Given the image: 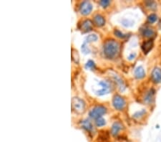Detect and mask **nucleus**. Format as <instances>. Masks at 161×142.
<instances>
[{"instance_id":"obj_1","label":"nucleus","mask_w":161,"mask_h":142,"mask_svg":"<svg viewBox=\"0 0 161 142\" xmlns=\"http://www.w3.org/2000/svg\"><path fill=\"white\" fill-rule=\"evenodd\" d=\"M120 44L114 40H109L103 45V52L105 57L108 59H114L120 53Z\"/></svg>"},{"instance_id":"obj_2","label":"nucleus","mask_w":161,"mask_h":142,"mask_svg":"<svg viewBox=\"0 0 161 142\" xmlns=\"http://www.w3.org/2000/svg\"><path fill=\"white\" fill-rule=\"evenodd\" d=\"M85 103L83 100L79 99V98H73L72 100V108L75 112L78 113H83L85 111Z\"/></svg>"},{"instance_id":"obj_3","label":"nucleus","mask_w":161,"mask_h":142,"mask_svg":"<svg viewBox=\"0 0 161 142\" xmlns=\"http://www.w3.org/2000/svg\"><path fill=\"white\" fill-rule=\"evenodd\" d=\"M107 109L103 106H96L93 108L89 112V116L92 119H97L99 118L102 117V115H104L106 113Z\"/></svg>"},{"instance_id":"obj_4","label":"nucleus","mask_w":161,"mask_h":142,"mask_svg":"<svg viewBox=\"0 0 161 142\" xmlns=\"http://www.w3.org/2000/svg\"><path fill=\"white\" fill-rule=\"evenodd\" d=\"M112 104L115 109L118 110V111H122L125 107L126 102H125V99L122 96H120V95H115L113 97Z\"/></svg>"},{"instance_id":"obj_5","label":"nucleus","mask_w":161,"mask_h":142,"mask_svg":"<svg viewBox=\"0 0 161 142\" xmlns=\"http://www.w3.org/2000/svg\"><path fill=\"white\" fill-rule=\"evenodd\" d=\"M92 10V5L89 2L85 1L81 3L80 7H79V11L80 13L83 15H87L90 14Z\"/></svg>"},{"instance_id":"obj_6","label":"nucleus","mask_w":161,"mask_h":142,"mask_svg":"<svg viewBox=\"0 0 161 142\" xmlns=\"http://www.w3.org/2000/svg\"><path fill=\"white\" fill-rule=\"evenodd\" d=\"M122 129H123V125L122 123L119 121H115L112 125V127H111L110 129L111 135L113 136V137H117V136H118L119 133H120L121 130Z\"/></svg>"},{"instance_id":"obj_7","label":"nucleus","mask_w":161,"mask_h":142,"mask_svg":"<svg viewBox=\"0 0 161 142\" xmlns=\"http://www.w3.org/2000/svg\"><path fill=\"white\" fill-rule=\"evenodd\" d=\"M151 78L156 83H161V69L159 68H155L151 74Z\"/></svg>"},{"instance_id":"obj_8","label":"nucleus","mask_w":161,"mask_h":142,"mask_svg":"<svg viewBox=\"0 0 161 142\" xmlns=\"http://www.w3.org/2000/svg\"><path fill=\"white\" fill-rule=\"evenodd\" d=\"M81 126L82 129H84L85 131H87L89 133H92L94 131V127H93L92 123H91L89 120H84L81 122Z\"/></svg>"},{"instance_id":"obj_9","label":"nucleus","mask_w":161,"mask_h":142,"mask_svg":"<svg viewBox=\"0 0 161 142\" xmlns=\"http://www.w3.org/2000/svg\"><path fill=\"white\" fill-rule=\"evenodd\" d=\"M142 35L148 38H152L156 36V32H155L152 28L150 27H145L142 29Z\"/></svg>"},{"instance_id":"obj_10","label":"nucleus","mask_w":161,"mask_h":142,"mask_svg":"<svg viewBox=\"0 0 161 142\" xmlns=\"http://www.w3.org/2000/svg\"><path fill=\"white\" fill-rule=\"evenodd\" d=\"M134 75L137 79H142L146 76V72H145V70L142 66H139L135 70Z\"/></svg>"},{"instance_id":"obj_11","label":"nucleus","mask_w":161,"mask_h":142,"mask_svg":"<svg viewBox=\"0 0 161 142\" xmlns=\"http://www.w3.org/2000/svg\"><path fill=\"white\" fill-rule=\"evenodd\" d=\"M153 47V40H148L145 43H143L142 45V50L144 52V53H148L151 50V49Z\"/></svg>"},{"instance_id":"obj_12","label":"nucleus","mask_w":161,"mask_h":142,"mask_svg":"<svg viewBox=\"0 0 161 142\" xmlns=\"http://www.w3.org/2000/svg\"><path fill=\"white\" fill-rule=\"evenodd\" d=\"M92 23L89 19H86L82 23L81 30L84 32H88L92 30Z\"/></svg>"},{"instance_id":"obj_13","label":"nucleus","mask_w":161,"mask_h":142,"mask_svg":"<svg viewBox=\"0 0 161 142\" xmlns=\"http://www.w3.org/2000/svg\"><path fill=\"white\" fill-rule=\"evenodd\" d=\"M94 23L97 27H102L105 24V18L100 15H96L94 17Z\"/></svg>"},{"instance_id":"obj_14","label":"nucleus","mask_w":161,"mask_h":142,"mask_svg":"<svg viewBox=\"0 0 161 142\" xmlns=\"http://www.w3.org/2000/svg\"><path fill=\"white\" fill-rule=\"evenodd\" d=\"M112 78L115 81V83H117V85H118L119 88H120V91H124L125 89V85L124 82L122 81V80L121 79L118 75H115V74H113L112 75Z\"/></svg>"},{"instance_id":"obj_15","label":"nucleus","mask_w":161,"mask_h":142,"mask_svg":"<svg viewBox=\"0 0 161 142\" xmlns=\"http://www.w3.org/2000/svg\"><path fill=\"white\" fill-rule=\"evenodd\" d=\"M154 94H155V91L153 90H150V91L148 92L147 94L146 95V96H145V99H144V101L146 103L150 104L152 103L153 101V98H154Z\"/></svg>"},{"instance_id":"obj_16","label":"nucleus","mask_w":161,"mask_h":142,"mask_svg":"<svg viewBox=\"0 0 161 142\" xmlns=\"http://www.w3.org/2000/svg\"><path fill=\"white\" fill-rule=\"evenodd\" d=\"M97 40H98V37H97V35H95V34H91V35H89L86 37V41H85V43H92V42L97 41Z\"/></svg>"},{"instance_id":"obj_17","label":"nucleus","mask_w":161,"mask_h":142,"mask_svg":"<svg viewBox=\"0 0 161 142\" xmlns=\"http://www.w3.org/2000/svg\"><path fill=\"white\" fill-rule=\"evenodd\" d=\"M105 124H106V121H105V120L102 117L97 119L96 121H95V125H96L97 127L104 126Z\"/></svg>"},{"instance_id":"obj_18","label":"nucleus","mask_w":161,"mask_h":142,"mask_svg":"<svg viewBox=\"0 0 161 142\" xmlns=\"http://www.w3.org/2000/svg\"><path fill=\"white\" fill-rule=\"evenodd\" d=\"M72 60L75 62V63H79V54L77 53V51L75 50L74 49L72 50Z\"/></svg>"},{"instance_id":"obj_19","label":"nucleus","mask_w":161,"mask_h":142,"mask_svg":"<svg viewBox=\"0 0 161 142\" xmlns=\"http://www.w3.org/2000/svg\"><path fill=\"white\" fill-rule=\"evenodd\" d=\"M146 110H145V109H142L140 111L136 112V113H135L134 115H133L132 117L135 118V119H140L141 117H143V116L146 114Z\"/></svg>"},{"instance_id":"obj_20","label":"nucleus","mask_w":161,"mask_h":142,"mask_svg":"<svg viewBox=\"0 0 161 142\" xmlns=\"http://www.w3.org/2000/svg\"><path fill=\"white\" fill-rule=\"evenodd\" d=\"M157 19H158V17H157V15H156V14H151V15H149L148 17V23L150 24L156 23V22L157 21Z\"/></svg>"},{"instance_id":"obj_21","label":"nucleus","mask_w":161,"mask_h":142,"mask_svg":"<svg viewBox=\"0 0 161 142\" xmlns=\"http://www.w3.org/2000/svg\"><path fill=\"white\" fill-rule=\"evenodd\" d=\"M146 5L147 6V7L150 8L151 9H156L157 7L156 3L153 1H148L146 2Z\"/></svg>"},{"instance_id":"obj_22","label":"nucleus","mask_w":161,"mask_h":142,"mask_svg":"<svg viewBox=\"0 0 161 142\" xmlns=\"http://www.w3.org/2000/svg\"><path fill=\"white\" fill-rule=\"evenodd\" d=\"M111 91V89H105V88H102L99 91H97V94L98 95H105V94H107L110 93V91Z\"/></svg>"},{"instance_id":"obj_23","label":"nucleus","mask_w":161,"mask_h":142,"mask_svg":"<svg viewBox=\"0 0 161 142\" xmlns=\"http://www.w3.org/2000/svg\"><path fill=\"white\" fill-rule=\"evenodd\" d=\"M114 33L117 37H120V38H125V37H127V35H125L124 33H122V32L118 30V29H115V30L114 31Z\"/></svg>"},{"instance_id":"obj_24","label":"nucleus","mask_w":161,"mask_h":142,"mask_svg":"<svg viewBox=\"0 0 161 142\" xmlns=\"http://www.w3.org/2000/svg\"><path fill=\"white\" fill-rule=\"evenodd\" d=\"M86 68H89V69H95V64L94 62H93L92 61H88L86 63Z\"/></svg>"},{"instance_id":"obj_25","label":"nucleus","mask_w":161,"mask_h":142,"mask_svg":"<svg viewBox=\"0 0 161 142\" xmlns=\"http://www.w3.org/2000/svg\"><path fill=\"white\" fill-rule=\"evenodd\" d=\"M81 48H82V52L84 53L85 54H87V53H89V52H90V50H89V49L88 48V47H87V43H85L82 44V47H81Z\"/></svg>"},{"instance_id":"obj_26","label":"nucleus","mask_w":161,"mask_h":142,"mask_svg":"<svg viewBox=\"0 0 161 142\" xmlns=\"http://www.w3.org/2000/svg\"><path fill=\"white\" fill-rule=\"evenodd\" d=\"M99 3H100V5L102 6V7H107V6L110 4V2L109 1V0H102V1H100Z\"/></svg>"},{"instance_id":"obj_27","label":"nucleus","mask_w":161,"mask_h":142,"mask_svg":"<svg viewBox=\"0 0 161 142\" xmlns=\"http://www.w3.org/2000/svg\"><path fill=\"white\" fill-rule=\"evenodd\" d=\"M136 53L131 54V55L128 57V59L130 60V61H132V60H133V59L135 58V57H136Z\"/></svg>"}]
</instances>
